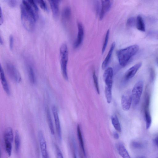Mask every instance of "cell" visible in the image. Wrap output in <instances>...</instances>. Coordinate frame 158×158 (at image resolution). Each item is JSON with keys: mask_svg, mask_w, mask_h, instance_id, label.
Masks as SVG:
<instances>
[{"mask_svg": "<svg viewBox=\"0 0 158 158\" xmlns=\"http://www.w3.org/2000/svg\"><path fill=\"white\" fill-rule=\"evenodd\" d=\"M137 158H146L144 156H141Z\"/></svg>", "mask_w": 158, "mask_h": 158, "instance_id": "b9f144b4", "label": "cell"}, {"mask_svg": "<svg viewBox=\"0 0 158 158\" xmlns=\"http://www.w3.org/2000/svg\"><path fill=\"white\" fill-rule=\"evenodd\" d=\"M77 133L78 139L80 145L82 150L83 155L86 156V152L85 150L84 142L80 126L78 125L77 127Z\"/></svg>", "mask_w": 158, "mask_h": 158, "instance_id": "e0dca14e", "label": "cell"}, {"mask_svg": "<svg viewBox=\"0 0 158 158\" xmlns=\"http://www.w3.org/2000/svg\"><path fill=\"white\" fill-rule=\"evenodd\" d=\"M46 115L48 124L51 134L53 135L54 134V129L51 114L49 108H46Z\"/></svg>", "mask_w": 158, "mask_h": 158, "instance_id": "d6986e66", "label": "cell"}, {"mask_svg": "<svg viewBox=\"0 0 158 158\" xmlns=\"http://www.w3.org/2000/svg\"><path fill=\"white\" fill-rule=\"evenodd\" d=\"M0 25H1L3 23V17L2 13V10L1 8H0Z\"/></svg>", "mask_w": 158, "mask_h": 158, "instance_id": "74e56055", "label": "cell"}, {"mask_svg": "<svg viewBox=\"0 0 158 158\" xmlns=\"http://www.w3.org/2000/svg\"><path fill=\"white\" fill-rule=\"evenodd\" d=\"M0 70V78L3 89L6 93L7 94L9 95L10 93L9 86L5 75L3 69L1 64Z\"/></svg>", "mask_w": 158, "mask_h": 158, "instance_id": "4fadbf2b", "label": "cell"}, {"mask_svg": "<svg viewBox=\"0 0 158 158\" xmlns=\"http://www.w3.org/2000/svg\"><path fill=\"white\" fill-rule=\"evenodd\" d=\"M144 116L146 122V128L147 129H148L151 126L152 119L150 114L147 107H145Z\"/></svg>", "mask_w": 158, "mask_h": 158, "instance_id": "ffe728a7", "label": "cell"}, {"mask_svg": "<svg viewBox=\"0 0 158 158\" xmlns=\"http://www.w3.org/2000/svg\"><path fill=\"white\" fill-rule=\"evenodd\" d=\"M112 124L115 129L118 132L121 131V128L120 123L117 116L116 115H113L111 118Z\"/></svg>", "mask_w": 158, "mask_h": 158, "instance_id": "7402d4cb", "label": "cell"}, {"mask_svg": "<svg viewBox=\"0 0 158 158\" xmlns=\"http://www.w3.org/2000/svg\"><path fill=\"white\" fill-rule=\"evenodd\" d=\"M136 27L137 29L140 31L144 32L145 31V26L144 21L142 17L140 15L136 18Z\"/></svg>", "mask_w": 158, "mask_h": 158, "instance_id": "ac0fdd59", "label": "cell"}, {"mask_svg": "<svg viewBox=\"0 0 158 158\" xmlns=\"http://www.w3.org/2000/svg\"><path fill=\"white\" fill-rule=\"evenodd\" d=\"M93 77L94 85H95V87L96 88L97 92L98 94H99L100 90L98 83V80L95 72H93Z\"/></svg>", "mask_w": 158, "mask_h": 158, "instance_id": "4dcf8cb0", "label": "cell"}, {"mask_svg": "<svg viewBox=\"0 0 158 158\" xmlns=\"http://www.w3.org/2000/svg\"><path fill=\"white\" fill-rule=\"evenodd\" d=\"M28 76L31 83L34 84L36 81L35 73L32 67L29 65L28 69Z\"/></svg>", "mask_w": 158, "mask_h": 158, "instance_id": "603a6c76", "label": "cell"}, {"mask_svg": "<svg viewBox=\"0 0 158 158\" xmlns=\"http://www.w3.org/2000/svg\"><path fill=\"white\" fill-rule=\"evenodd\" d=\"M8 2L9 5L12 7L15 6L16 3V1L15 0H9Z\"/></svg>", "mask_w": 158, "mask_h": 158, "instance_id": "8d00e7d4", "label": "cell"}, {"mask_svg": "<svg viewBox=\"0 0 158 158\" xmlns=\"http://www.w3.org/2000/svg\"><path fill=\"white\" fill-rule=\"evenodd\" d=\"M38 135L42 158H49L47 150L46 142L42 131H39Z\"/></svg>", "mask_w": 158, "mask_h": 158, "instance_id": "8992f818", "label": "cell"}, {"mask_svg": "<svg viewBox=\"0 0 158 158\" xmlns=\"http://www.w3.org/2000/svg\"><path fill=\"white\" fill-rule=\"evenodd\" d=\"M52 110L55 120V127L58 137L59 139L60 140H61L62 139V135L59 117L58 110L55 106L54 105L52 106Z\"/></svg>", "mask_w": 158, "mask_h": 158, "instance_id": "ba28073f", "label": "cell"}, {"mask_svg": "<svg viewBox=\"0 0 158 158\" xmlns=\"http://www.w3.org/2000/svg\"><path fill=\"white\" fill-rule=\"evenodd\" d=\"M14 143L15 151L17 152H19L20 147V138L19 133L17 130H16L15 131Z\"/></svg>", "mask_w": 158, "mask_h": 158, "instance_id": "d4e9b609", "label": "cell"}, {"mask_svg": "<svg viewBox=\"0 0 158 158\" xmlns=\"http://www.w3.org/2000/svg\"><path fill=\"white\" fill-rule=\"evenodd\" d=\"M154 76V72L152 69H151L150 70V81H152Z\"/></svg>", "mask_w": 158, "mask_h": 158, "instance_id": "d590c367", "label": "cell"}, {"mask_svg": "<svg viewBox=\"0 0 158 158\" xmlns=\"http://www.w3.org/2000/svg\"><path fill=\"white\" fill-rule=\"evenodd\" d=\"M112 87L106 86L105 90V93L107 102L110 103L112 101Z\"/></svg>", "mask_w": 158, "mask_h": 158, "instance_id": "cb8c5ba5", "label": "cell"}, {"mask_svg": "<svg viewBox=\"0 0 158 158\" xmlns=\"http://www.w3.org/2000/svg\"><path fill=\"white\" fill-rule=\"evenodd\" d=\"M14 43V38L13 35H11L9 37V44L10 48L11 50L13 49Z\"/></svg>", "mask_w": 158, "mask_h": 158, "instance_id": "e575fe53", "label": "cell"}, {"mask_svg": "<svg viewBox=\"0 0 158 158\" xmlns=\"http://www.w3.org/2000/svg\"><path fill=\"white\" fill-rule=\"evenodd\" d=\"M113 76V70L112 68L109 67L106 69L103 75V79L106 86L112 87Z\"/></svg>", "mask_w": 158, "mask_h": 158, "instance_id": "7c38bea8", "label": "cell"}, {"mask_svg": "<svg viewBox=\"0 0 158 158\" xmlns=\"http://www.w3.org/2000/svg\"><path fill=\"white\" fill-rule=\"evenodd\" d=\"M112 1L110 0L101 1V8L99 15L100 19L102 20L110 10L112 5Z\"/></svg>", "mask_w": 158, "mask_h": 158, "instance_id": "9c48e42d", "label": "cell"}, {"mask_svg": "<svg viewBox=\"0 0 158 158\" xmlns=\"http://www.w3.org/2000/svg\"><path fill=\"white\" fill-rule=\"evenodd\" d=\"M71 9L69 6L65 7L62 12V17L64 19H69L71 15Z\"/></svg>", "mask_w": 158, "mask_h": 158, "instance_id": "4316f807", "label": "cell"}, {"mask_svg": "<svg viewBox=\"0 0 158 158\" xmlns=\"http://www.w3.org/2000/svg\"><path fill=\"white\" fill-rule=\"evenodd\" d=\"M39 5L40 7L46 11H48V8L45 1L43 0H39L36 1Z\"/></svg>", "mask_w": 158, "mask_h": 158, "instance_id": "1f68e13d", "label": "cell"}, {"mask_svg": "<svg viewBox=\"0 0 158 158\" xmlns=\"http://www.w3.org/2000/svg\"><path fill=\"white\" fill-rule=\"evenodd\" d=\"M156 158H158V157H156Z\"/></svg>", "mask_w": 158, "mask_h": 158, "instance_id": "f6af8a7d", "label": "cell"}, {"mask_svg": "<svg viewBox=\"0 0 158 158\" xmlns=\"http://www.w3.org/2000/svg\"><path fill=\"white\" fill-rule=\"evenodd\" d=\"M109 33L110 30L108 29L106 32L103 45L102 48V54L104 53L106 48L109 38Z\"/></svg>", "mask_w": 158, "mask_h": 158, "instance_id": "83f0119b", "label": "cell"}, {"mask_svg": "<svg viewBox=\"0 0 158 158\" xmlns=\"http://www.w3.org/2000/svg\"><path fill=\"white\" fill-rule=\"evenodd\" d=\"M49 3L52 11L53 16L54 18L57 17L59 10V0H49Z\"/></svg>", "mask_w": 158, "mask_h": 158, "instance_id": "2e32d148", "label": "cell"}, {"mask_svg": "<svg viewBox=\"0 0 158 158\" xmlns=\"http://www.w3.org/2000/svg\"><path fill=\"white\" fill-rule=\"evenodd\" d=\"M57 158H64L62 154L59 147L56 146Z\"/></svg>", "mask_w": 158, "mask_h": 158, "instance_id": "d6a6232c", "label": "cell"}, {"mask_svg": "<svg viewBox=\"0 0 158 158\" xmlns=\"http://www.w3.org/2000/svg\"><path fill=\"white\" fill-rule=\"evenodd\" d=\"M116 148L118 154L123 158H131L126 148L122 143H118L116 145Z\"/></svg>", "mask_w": 158, "mask_h": 158, "instance_id": "5bb4252c", "label": "cell"}, {"mask_svg": "<svg viewBox=\"0 0 158 158\" xmlns=\"http://www.w3.org/2000/svg\"><path fill=\"white\" fill-rule=\"evenodd\" d=\"M115 43L113 42L110 46L109 51L102 65V69H104L107 67L110 60L112 53L115 46Z\"/></svg>", "mask_w": 158, "mask_h": 158, "instance_id": "9a60e30c", "label": "cell"}, {"mask_svg": "<svg viewBox=\"0 0 158 158\" xmlns=\"http://www.w3.org/2000/svg\"><path fill=\"white\" fill-rule=\"evenodd\" d=\"M143 83L141 80L138 81L134 85L131 92L133 108L135 107L139 104L143 93Z\"/></svg>", "mask_w": 158, "mask_h": 158, "instance_id": "277c9868", "label": "cell"}, {"mask_svg": "<svg viewBox=\"0 0 158 158\" xmlns=\"http://www.w3.org/2000/svg\"><path fill=\"white\" fill-rule=\"evenodd\" d=\"M142 64V63L139 62L129 69L125 74V79L128 80L133 78L141 67Z\"/></svg>", "mask_w": 158, "mask_h": 158, "instance_id": "8fae6325", "label": "cell"}, {"mask_svg": "<svg viewBox=\"0 0 158 158\" xmlns=\"http://www.w3.org/2000/svg\"><path fill=\"white\" fill-rule=\"evenodd\" d=\"M132 102L131 92L128 91L123 94L121 99V104L123 109L124 111L129 110L131 107Z\"/></svg>", "mask_w": 158, "mask_h": 158, "instance_id": "52a82bcc", "label": "cell"}, {"mask_svg": "<svg viewBox=\"0 0 158 158\" xmlns=\"http://www.w3.org/2000/svg\"><path fill=\"white\" fill-rule=\"evenodd\" d=\"M136 19L134 17H131L128 19L127 24L130 27H133L136 26Z\"/></svg>", "mask_w": 158, "mask_h": 158, "instance_id": "f546056e", "label": "cell"}, {"mask_svg": "<svg viewBox=\"0 0 158 158\" xmlns=\"http://www.w3.org/2000/svg\"><path fill=\"white\" fill-rule=\"evenodd\" d=\"M59 57L62 76L65 80H68L67 65L68 59V50L67 45L65 43H63L60 47Z\"/></svg>", "mask_w": 158, "mask_h": 158, "instance_id": "3957f363", "label": "cell"}, {"mask_svg": "<svg viewBox=\"0 0 158 158\" xmlns=\"http://www.w3.org/2000/svg\"><path fill=\"white\" fill-rule=\"evenodd\" d=\"M148 36L152 39L158 40V31L155 30H151L148 32Z\"/></svg>", "mask_w": 158, "mask_h": 158, "instance_id": "f1b7e54d", "label": "cell"}, {"mask_svg": "<svg viewBox=\"0 0 158 158\" xmlns=\"http://www.w3.org/2000/svg\"><path fill=\"white\" fill-rule=\"evenodd\" d=\"M74 158H77V157L75 153H74Z\"/></svg>", "mask_w": 158, "mask_h": 158, "instance_id": "7bdbcfd3", "label": "cell"}, {"mask_svg": "<svg viewBox=\"0 0 158 158\" xmlns=\"http://www.w3.org/2000/svg\"><path fill=\"white\" fill-rule=\"evenodd\" d=\"M6 69L7 73L10 78L17 83L21 81V75L14 65L10 63H7L6 64Z\"/></svg>", "mask_w": 158, "mask_h": 158, "instance_id": "5b68a950", "label": "cell"}, {"mask_svg": "<svg viewBox=\"0 0 158 158\" xmlns=\"http://www.w3.org/2000/svg\"><path fill=\"white\" fill-rule=\"evenodd\" d=\"M4 139H6L13 142L14 134L13 130L10 127H8L5 130L4 133Z\"/></svg>", "mask_w": 158, "mask_h": 158, "instance_id": "44dd1931", "label": "cell"}, {"mask_svg": "<svg viewBox=\"0 0 158 158\" xmlns=\"http://www.w3.org/2000/svg\"><path fill=\"white\" fill-rule=\"evenodd\" d=\"M139 49L138 45H133L118 51L116 54L120 65L125 66L131 58L136 54Z\"/></svg>", "mask_w": 158, "mask_h": 158, "instance_id": "6da1fadb", "label": "cell"}, {"mask_svg": "<svg viewBox=\"0 0 158 158\" xmlns=\"http://www.w3.org/2000/svg\"><path fill=\"white\" fill-rule=\"evenodd\" d=\"M132 146L134 148H140L142 146V144L136 141H133L131 143Z\"/></svg>", "mask_w": 158, "mask_h": 158, "instance_id": "836d02e7", "label": "cell"}, {"mask_svg": "<svg viewBox=\"0 0 158 158\" xmlns=\"http://www.w3.org/2000/svg\"><path fill=\"white\" fill-rule=\"evenodd\" d=\"M156 63H157V65L158 66V59H157L156 60Z\"/></svg>", "mask_w": 158, "mask_h": 158, "instance_id": "ee69618b", "label": "cell"}, {"mask_svg": "<svg viewBox=\"0 0 158 158\" xmlns=\"http://www.w3.org/2000/svg\"><path fill=\"white\" fill-rule=\"evenodd\" d=\"M3 40L2 39V37H1L0 39V44L1 45L2 44H3Z\"/></svg>", "mask_w": 158, "mask_h": 158, "instance_id": "60d3db41", "label": "cell"}, {"mask_svg": "<svg viewBox=\"0 0 158 158\" xmlns=\"http://www.w3.org/2000/svg\"><path fill=\"white\" fill-rule=\"evenodd\" d=\"M114 138L115 139H118L119 138V136L118 134L116 132H114L113 134Z\"/></svg>", "mask_w": 158, "mask_h": 158, "instance_id": "f35d334b", "label": "cell"}, {"mask_svg": "<svg viewBox=\"0 0 158 158\" xmlns=\"http://www.w3.org/2000/svg\"><path fill=\"white\" fill-rule=\"evenodd\" d=\"M20 9L21 20L23 25L27 30L32 31L37 19L26 9L22 3Z\"/></svg>", "mask_w": 158, "mask_h": 158, "instance_id": "7a4b0ae2", "label": "cell"}, {"mask_svg": "<svg viewBox=\"0 0 158 158\" xmlns=\"http://www.w3.org/2000/svg\"><path fill=\"white\" fill-rule=\"evenodd\" d=\"M4 140L6 151L8 156L10 157L11 154L12 142L6 139H4Z\"/></svg>", "mask_w": 158, "mask_h": 158, "instance_id": "484cf974", "label": "cell"}, {"mask_svg": "<svg viewBox=\"0 0 158 158\" xmlns=\"http://www.w3.org/2000/svg\"><path fill=\"white\" fill-rule=\"evenodd\" d=\"M155 142L156 144L158 146V136L155 139Z\"/></svg>", "mask_w": 158, "mask_h": 158, "instance_id": "ab89813d", "label": "cell"}, {"mask_svg": "<svg viewBox=\"0 0 158 158\" xmlns=\"http://www.w3.org/2000/svg\"><path fill=\"white\" fill-rule=\"evenodd\" d=\"M78 31L77 39L73 44V47L76 48L82 44L84 36V29L82 23L78 22L77 23Z\"/></svg>", "mask_w": 158, "mask_h": 158, "instance_id": "30bf717a", "label": "cell"}]
</instances>
